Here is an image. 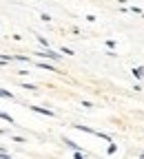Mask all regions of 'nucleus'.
Instances as JSON below:
<instances>
[{
	"label": "nucleus",
	"instance_id": "nucleus-6",
	"mask_svg": "<svg viewBox=\"0 0 144 159\" xmlns=\"http://www.w3.org/2000/svg\"><path fill=\"white\" fill-rule=\"evenodd\" d=\"M0 97H5V99H9V97H13L9 91H5V89H0Z\"/></svg>",
	"mask_w": 144,
	"mask_h": 159
},
{
	"label": "nucleus",
	"instance_id": "nucleus-2",
	"mask_svg": "<svg viewBox=\"0 0 144 159\" xmlns=\"http://www.w3.org/2000/svg\"><path fill=\"white\" fill-rule=\"evenodd\" d=\"M33 113H40V115H47V117H55V113H51L49 108H40V106H29Z\"/></svg>",
	"mask_w": 144,
	"mask_h": 159
},
{
	"label": "nucleus",
	"instance_id": "nucleus-8",
	"mask_svg": "<svg viewBox=\"0 0 144 159\" xmlns=\"http://www.w3.org/2000/svg\"><path fill=\"white\" fill-rule=\"evenodd\" d=\"M0 159H11V155H7L2 148H0Z\"/></svg>",
	"mask_w": 144,
	"mask_h": 159
},
{
	"label": "nucleus",
	"instance_id": "nucleus-9",
	"mask_svg": "<svg viewBox=\"0 0 144 159\" xmlns=\"http://www.w3.org/2000/svg\"><path fill=\"white\" fill-rule=\"evenodd\" d=\"M73 159H84V155H82V152L78 150V152H73Z\"/></svg>",
	"mask_w": 144,
	"mask_h": 159
},
{
	"label": "nucleus",
	"instance_id": "nucleus-7",
	"mask_svg": "<svg viewBox=\"0 0 144 159\" xmlns=\"http://www.w3.org/2000/svg\"><path fill=\"white\" fill-rule=\"evenodd\" d=\"M115 150H118V146H115V144H113V142H111V144H109V155H113V152H115Z\"/></svg>",
	"mask_w": 144,
	"mask_h": 159
},
{
	"label": "nucleus",
	"instance_id": "nucleus-3",
	"mask_svg": "<svg viewBox=\"0 0 144 159\" xmlns=\"http://www.w3.org/2000/svg\"><path fill=\"white\" fill-rule=\"evenodd\" d=\"M65 144H67V146H69V148H71L73 152H78V150H80V146H78L75 142H71V139H69V137H65Z\"/></svg>",
	"mask_w": 144,
	"mask_h": 159
},
{
	"label": "nucleus",
	"instance_id": "nucleus-1",
	"mask_svg": "<svg viewBox=\"0 0 144 159\" xmlns=\"http://www.w3.org/2000/svg\"><path fill=\"white\" fill-rule=\"evenodd\" d=\"M38 55L40 57H47V60H60V53H53V51H38Z\"/></svg>",
	"mask_w": 144,
	"mask_h": 159
},
{
	"label": "nucleus",
	"instance_id": "nucleus-5",
	"mask_svg": "<svg viewBox=\"0 0 144 159\" xmlns=\"http://www.w3.org/2000/svg\"><path fill=\"white\" fill-rule=\"evenodd\" d=\"M0 119H5V122H9V124H13V119H11V115H7V113H2V111H0Z\"/></svg>",
	"mask_w": 144,
	"mask_h": 159
},
{
	"label": "nucleus",
	"instance_id": "nucleus-4",
	"mask_svg": "<svg viewBox=\"0 0 144 159\" xmlns=\"http://www.w3.org/2000/svg\"><path fill=\"white\" fill-rule=\"evenodd\" d=\"M144 75V66H137V69H133V77H142Z\"/></svg>",
	"mask_w": 144,
	"mask_h": 159
},
{
	"label": "nucleus",
	"instance_id": "nucleus-10",
	"mask_svg": "<svg viewBox=\"0 0 144 159\" xmlns=\"http://www.w3.org/2000/svg\"><path fill=\"white\" fill-rule=\"evenodd\" d=\"M140 159H144V155H140Z\"/></svg>",
	"mask_w": 144,
	"mask_h": 159
}]
</instances>
